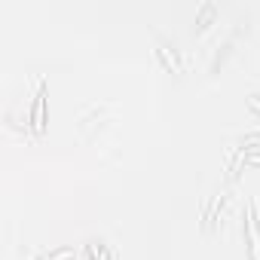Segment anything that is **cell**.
Masks as SVG:
<instances>
[{"mask_svg":"<svg viewBox=\"0 0 260 260\" xmlns=\"http://www.w3.org/2000/svg\"><path fill=\"white\" fill-rule=\"evenodd\" d=\"M46 119V86H40V92H37V98H34V107H31V122H34V128H37V135L43 132V122Z\"/></svg>","mask_w":260,"mask_h":260,"instance_id":"6da1fadb","label":"cell"}]
</instances>
